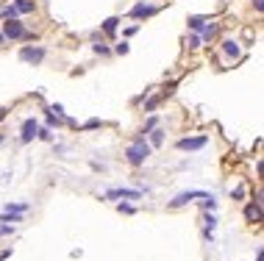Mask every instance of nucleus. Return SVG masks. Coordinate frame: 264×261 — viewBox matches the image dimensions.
Here are the masks:
<instances>
[{"label":"nucleus","mask_w":264,"mask_h":261,"mask_svg":"<svg viewBox=\"0 0 264 261\" xmlns=\"http://www.w3.org/2000/svg\"><path fill=\"white\" fill-rule=\"evenodd\" d=\"M150 156H153V147L147 145V139H145V136H139V134L134 136V142L125 147V161L131 164V167H142Z\"/></svg>","instance_id":"1"},{"label":"nucleus","mask_w":264,"mask_h":261,"mask_svg":"<svg viewBox=\"0 0 264 261\" xmlns=\"http://www.w3.org/2000/svg\"><path fill=\"white\" fill-rule=\"evenodd\" d=\"M217 45H220V56L225 59L228 64H234V61H239L242 56H245V45H242V39H236V36H220Z\"/></svg>","instance_id":"2"},{"label":"nucleus","mask_w":264,"mask_h":261,"mask_svg":"<svg viewBox=\"0 0 264 261\" xmlns=\"http://www.w3.org/2000/svg\"><path fill=\"white\" fill-rule=\"evenodd\" d=\"M17 56H20L23 64L39 67V64H45V59H47V47H45V45H23Z\"/></svg>","instance_id":"3"},{"label":"nucleus","mask_w":264,"mask_h":261,"mask_svg":"<svg viewBox=\"0 0 264 261\" xmlns=\"http://www.w3.org/2000/svg\"><path fill=\"white\" fill-rule=\"evenodd\" d=\"M0 31H3L6 42H23L25 33H28V25L23 23V17H14V20H3Z\"/></svg>","instance_id":"4"},{"label":"nucleus","mask_w":264,"mask_h":261,"mask_svg":"<svg viewBox=\"0 0 264 261\" xmlns=\"http://www.w3.org/2000/svg\"><path fill=\"white\" fill-rule=\"evenodd\" d=\"M161 11V6H156V3H150V0H137V3L128 9V17L131 20H137V23H145V20H150V17H156Z\"/></svg>","instance_id":"5"},{"label":"nucleus","mask_w":264,"mask_h":261,"mask_svg":"<svg viewBox=\"0 0 264 261\" xmlns=\"http://www.w3.org/2000/svg\"><path fill=\"white\" fill-rule=\"evenodd\" d=\"M220 36H222V23H220V20H212V17H209L206 25L200 28V42H203V45H214Z\"/></svg>","instance_id":"6"},{"label":"nucleus","mask_w":264,"mask_h":261,"mask_svg":"<svg viewBox=\"0 0 264 261\" xmlns=\"http://www.w3.org/2000/svg\"><path fill=\"white\" fill-rule=\"evenodd\" d=\"M209 145V136H184V139L175 142V147L181 150V153H198V150H203Z\"/></svg>","instance_id":"7"},{"label":"nucleus","mask_w":264,"mask_h":261,"mask_svg":"<svg viewBox=\"0 0 264 261\" xmlns=\"http://www.w3.org/2000/svg\"><path fill=\"white\" fill-rule=\"evenodd\" d=\"M209 192H203V189H189V192H181L178 197H173L170 200V209H184V206H189L192 200H203Z\"/></svg>","instance_id":"8"},{"label":"nucleus","mask_w":264,"mask_h":261,"mask_svg":"<svg viewBox=\"0 0 264 261\" xmlns=\"http://www.w3.org/2000/svg\"><path fill=\"white\" fill-rule=\"evenodd\" d=\"M142 189H128V187H114L106 192V200H139Z\"/></svg>","instance_id":"9"},{"label":"nucleus","mask_w":264,"mask_h":261,"mask_svg":"<svg viewBox=\"0 0 264 261\" xmlns=\"http://www.w3.org/2000/svg\"><path fill=\"white\" fill-rule=\"evenodd\" d=\"M164 103V98H161V92H156L153 95V89H145L142 92V111H147V114H156L159 111V106Z\"/></svg>","instance_id":"10"},{"label":"nucleus","mask_w":264,"mask_h":261,"mask_svg":"<svg viewBox=\"0 0 264 261\" xmlns=\"http://www.w3.org/2000/svg\"><path fill=\"white\" fill-rule=\"evenodd\" d=\"M36 130H39V122L28 117V120H23V125H20V142L23 145H28V142L36 139Z\"/></svg>","instance_id":"11"},{"label":"nucleus","mask_w":264,"mask_h":261,"mask_svg":"<svg viewBox=\"0 0 264 261\" xmlns=\"http://www.w3.org/2000/svg\"><path fill=\"white\" fill-rule=\"evenodd\" d=\"M11 6H14L17 17H28V14H36V11H39L36 0H11Z\"/></svg>","instance_id":"12"},{"label":"nucleus","mask_w":264,"mask_h":261,"mask_svg":"<svg viewBox=\"0 0 264 261\" xmlns=\"http://www.w3.org/2000/svg\"><path fill=\"white\" fill-rule=\"evenodd\" d=\"M120 23H123V20H120L117 14H114V17H106L103 23H100V33H103L106 39H114V36H117V31H120Z\"/></svg>","instance_id":"13"},{"label":"nucleus","mask_w":264,"mask_h":261,"mask_svg":"<svg viewBox=\"0 0 264 261\" xmlns=\"http://www.w3.org/2000/svg\"><path fill=\"white\" fill-rule=\"evenodd\" d=\"M245 219L248 222H261V195H256V200L245 206Z\"/></svg>","instance_id":"14"},{"label":"nucleus","mask_w":264,"mask_h":261,"mask_svg":"<svg viewBox=\"0 0 264 261\" xmlns=\"http://www.w3.org/2000/svg\"><path fill=\"white\" fill-rule=\"evenodd\" d=\"M145 139H147V145H150V147L156 150V147H161V145H164V139H167V130L161 128V122H159V125H156L153 130H147V136H145Z\"/></svg>","instance_id":"15"},{"label":"nucleus","mask_w":264,"mask_h":261,"mask_svg":"<svg viewBox=\"0 0 264 261\" xmlns=\"http://www.w3.org/2000/svg\"><path fill=\"white\" fill-rule=\"evenodd\" d=\"M92 53H95V56H100V59H111V56H114V53H111V45H109V39L92 42Z\"/></svg>","instance_id":"16"},{"label":"nucleus","mask_w":264,"mask_h":261,"mask_svg":"<svg viewBox=\"0 0 264 261\" xmlns=\"http://www.w3.org/2000/svg\"><path fill=\"white\" fill-rule=\"evenodd\" d=\"M206 14H189L186 17V28L189 31H195V33H200V28H203V25H206Z\"/></svg>","instance_id":"17"},{"label":"nucleus","mask_w":264,"mask_h":261,"mask_svg":"<svg viewBox=\"0 0 264 261\" xmlns=\"http://www.w3.org/2000/svg\"><path fill=\"white\" fill-rule=\"evenodd\" d=\"M45 125L50 128V130H56V128H62V125H67V117H56V114L45 111Z\"/></svg>","instance_id":"18"},{"label":"nucleus","mask_w":264,"mask_h":261,"mask_svg":"<svg viewBox=\"0 0 264 261\" xmlns=\"http://www.w3.org/2000/svg\"><path fill=\"white\" fill-rule=\"evenodd\" d=\"M184 45H186V50H200L203 47V42H200V33H195V31H189L186 33V39H184Z\"/></svg>","instance_id":"19"},{"label":"nucleus","mask_w":264,"mask_h":261,"mask_svg":"<svg viewBox=\"0 0 264 261\" xmlns=\"http://www.w3.org/2000/svg\"><path fill=\"white\" fill-rule=\"evenodd\" d=\"M111 53H114V56H128V53H131V42H128V39H120V42H114Z\"/></svg>","instance_id":"20"},{"label":"nucleus","mask_w":264,"mask_h":261,"mask_svg":"<svg viewBox=\"0 0 264 261\" xmlns=\"http://www.w3.org/2000/svg\"><path fill=\"white\" fill-rule=\"evenodd\" d=\"M6 214H25L28 211V203H6Z\"/></svg>","instance_id":"21"},{"label":"nucleus","mask_w":264,"mask_h":261,"mask_svg":"<svg viewBox=\"0 0 264 261\" xmlns=\"http://www.w3.org/2000/svg\"><path fill=\"white\" fill-rule=\"evenodd\" d=\"M156 125H159V117H156V114H150V117L145 120V125L139 128V136H147V130H153Z\"/></svg>","instance_id":"22"},{"label":"nucleus","mask_w":264,"mask_h":261,"mask_svg":"<svg viewBox=\"0 0 264 261\" xmlns=\"http://www.w3.org/2000/svg\"><path fill=\"white\" fill-rule=\"evenodd\" d=\"M14 17H17V11H14V6H11V3L0 6V20H14Z\"/></svg>","instance_id":"23"},{"label":"nucleus","mask_w":264,"mask_h":261,"mask_svg":"<svg viewBox=\"0 0 264 261\" xmlns=\"http://www.w3.org/2000/svg\"><path fill=\"white\" fill-rule=\"evenodd\" d=\"M117 211H120V214H125V217H131V214H137V206H131V203L120 200V203H117Z\"/></svg>","instance_id":"24"},{"label":"nucleus","mask_w":264,"mask_h":261,"mask_svg":"<svg viewBox=\"0 0 264 261\" xmlns=\"http://www.w3.org/2000/svg\"><path fill=\"white\" fill-rule=\"evenodd\" d=\"M81 130H98V128H103V120H98V117H95V120H86L84 125H78Z\"/></svg>","instance_id":"25"},{"label":"nucleus","mask_w":264,"mask_h":261,"mask_svg":"<svg viewBox=\"0 0 264 261\" xmlns=\"http://www.w3.org/2000/svg\"><path fill=\"white\" fill-rule=\"evenodd\" d=\"M36 139H42V142H53V130L47 128V125H39V130H36Z\"/></svg>","instance_id":"26"},{"label":"nucleus","mask_w":264,"mask_h":261,"mask_svg":"<svg viewBox=\"0 0 264 261\" xmlns=\"http://www.w3.org/2000/svg\"><path fill=\"white\" fill-rule=\"evenodd\" d=\"M20 219H23V214H6V211L0 214V222L3 225H14V222H20Z\"/></svg>","instance_id":"27"},{"label":"nucleus","mask_w":264,"mask_h":261,"mask_svg":"<svg viewBox=\"0 0 264 261\" xmlns=\"http://www.w3.org/2000/svg\"><path fill=\"white\" fill-rule=\"evenodd\" d=\"M45 111H50V114H56V117H67V111H64L62 103H50V106H47Z\"/></svg>","instance_id":"28"},{"label":"nucleus","mask_w":264,"mask_h":261,"mask_svg":"<svg viewBox=\"0 0 264 261\" xmlns=\"http://www.w3.org/2000/svg\"><path fill=\"white\" fill-rule=\"evenodd\" d=\"M137 33H139V23H131V25L123 31V39H131V36H137Z\"/></svg>","instance_id":"29"},{"label":"nucleus","mask_w":264,"mask_h":261,"mask_svg":"<svg viewBox=\"0 0 264 261\" xmlns=\"http://www.w3.org/2000/svg\"><path fill=\"white\" fill-rule=\"evenodd\" d=\"M203 209H206V211H214V209H217V200H214V195H206V197H203Z\"/></svg>","instance_id":"30"},{"label":"nucleus","mask_w":264,"mask_h":261,"mask_svg":"<svg viewBox=\"0 0 264 261\" xmlns=\"http://www.w3.org/2000/svg\"><path fill=\"white\" fill-rule=\"evenodd\" d=\"M250 9H253L256 14L261 17V11H264V0H250Z\"/></svg>","instance_id":"31"},{"label":"nucleus","mask_w":264,"mask_h":261,"mask_svg":"<svg viewBox=\"0 0 264 261\" xmlns=\"http://www.w3.org/2000/svg\"><path fill=\"white\" fill-rule=\"evenodd\" d=\"M231 197H234V200H245V187H236V189H231Z\"/></svg>","instance_id":"32"},{"label":"nucleus","mask_w":264,"mask_h":261,"mask_svg":"<svg viewBox=\"0 0 264 261\" xmlns=\"http://www.w3.org/2000/svg\"><path fill=\"white\" fill-rule=\"evenodd\" d=\"M14 233V225H0V236H11Z\"/></svg>","instance_id":"33"},{"label":"nucleus","mask_w":264,"mask_h":261,"mask_svg":"<svg viewBox=\"0 0 264 261\" xmlns=\"http://www.w3.org/2000/svg\"><path fill=\"white\" fill-rule=\"evenodd\" d=\"M261 173H264V161L259 159V161H256V175H259V178H261Z\"/></svg>","instance_id":"34"},{"label":"nucleus","mask_w":264,"mask_h":261,"mask_svg":"<svg viewBox=\"0 0 264 261\" xmlns=\"http://www.w3.org/2000/svg\"><path fill=\"white\" fill-rule=\"evenodd\" d=\"M6 117H9V108H6V106H0V122H3Z\"/></svg>","instance_id":"35"},{"label":"nucleus","mask_w":264,"mask_h":261,"mask_svg":"<svg viewBox=\"0 0 264 261\" xmlns=\"http://www.w3.org/2000/svg\"><path fill=\"white\" fill-rule=\"evenodd\" d=\"M9 256H11V250H0V261H6Z\"/></svg>","instance_id":"36"},{"label":"nucleus","mask_w":264,"mask_h":261,"mask_svg":"<svg viewBox=\"0 0 264 261\" xmlns=\"http://www.w3.org/2000/svg\"><path fill=\"white\" fill-rule=\"evenodd\" d=\"M6 45H9V42H6V36H3V31H0V50H3V47Z\"/></svg>","instance_id":"37"},{"label":"nucleus","mask_w":264,"mask_h":261,"mask_svg":"<svg viewBox=\"0 0 264 261\" xmlns=\"http://www.w3.org/2000/svg\"><path fill=\"white\" fill-rule=\"evenodd\" d=\"M256 261H264V250L259 247V256H256Z\"/></svg>","instance_id":"38"},{"label":"nucleus","mask_w":264,"mask_h":261,"mask_svg":"<svg viewBox=\"0 0 264 261\" xmlns=\"http://www.w3.org/2000/svg\"><path fill=\"white\" fill-rule=\"evenodd\" d=\"M0 142H3V134H0Z\"/></svg>","instance_id":"39"}]
</instances>
